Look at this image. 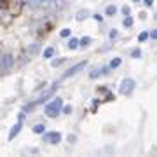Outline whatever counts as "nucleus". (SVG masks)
<instances>
[{
  "label": "nucleus",
  "instance_id": "1",
  "mask_svg": "<svg viewBox=\"0 0 157 157\" xmlns=\"http://www.w3.org/2000/svg\"><path fill=\"white\" fill-rule=\"evenodd\" d=\"M61 106H63V100L61 98H54L47 106H46V114L49 117H56L59 112H61Z\"/></svg>",
  "mask_w": 157,
  "mask_h": 157
},
{
  "label": "nucleus",
  "instance_id": "2",
  "mask_svg": "<svg viewBox=\"0 0 157 157\" xmlns=\"http://www.w3.org/2000/svg\"><path fill=\"white\" fill-rule=\"evenodd\" d=\"M12 65H14L12 54H4L2 58H0V73H5L7 70H11Z\"/></svg>",
  "mask_w": 157,
  "mask_h": 157
},
{
  "label": "nucleus",
  "instance_id": "3",
  "mask_svg": "<svg viewBox=\"0 0 157 157\" xmlns=\"http://www.w3.org/2000/svg\"><path fill=\"white\" fill-rule=\"evenodd\" d=\"M133 89H134V80L133 79H124L122 84H121V87H119V93L124 94V96H127V94L133 93Z\"/></svg>",
  "mask_w": 157,
  "mask_h": 157
},
{
  "label": "nucleus",
  "instance_id": "4",
  "mask_svg": "<svg viewBox=\"0 0 157 157\" xmlns=\"http://www.w3.org/2000/svg\"><path fill=\"white\" fill-rule=\"evenodd\" d=\"M86 66V61H80V63H77L75 66H72L70 70H66L65 73H63V79H68V77H72V75H75V73H79V70H82Z\"/></svg>",
  "mask_w": 157,
  "mask_h": 157
},
{
  "label": "nucleus",
  "instance_id": "5",
  "mask_svg": "<svg viewBox=\"0 0 157 157\" xmlns=\"http://www.w3.org/2000/svg\"><path fill=\"white\" fill-rule=\"evenodd\" d=\"M44 140L49 142V143H53V145H56V143H59V142H61V133H58V131L47 133L46 136H44Z\"/></svg>",
  "mask_w": 157,
  "mask_h": 157
},
{
  "label": "nucleus",
  "instance_id": "6",
  "mask_svg": "<svg viewBox=\"0 0 157 157\" xmlns=\"http://www.w3.org/2000/svg\"><path fill=\"white\" fill-rule=\"evenodd\" d=\"M21 127H23V122H21V119H19V122H18L16 126H12V129H11V133H9V140H14L16 134H19Z\"/></svg>",
  "mask_w": 157,
  "mask_h": 157
},
{
  "label": "nucleus",
  "instance_id": "7",
  "mask_svg": "<svg viewBox=\"0 0 157 157\" xmlns=\"http://www.w3.org/2000/svg\"><path fill=\"white\" fill-rule=\"evenodd\" d=\"M89 44H91V37H84L82 40H79V46H82V47L89 46Z\"/></svg>",
  "mask_w": 157,
  "mask_h": 157
},
{
  "label": "nucleus",
  "instance_id": "8",
  "mask_svg": "<svg viewBox=\"0 0 157 157\" xmlns=\"http://www.w3.org/2000/svg\"><path fill=\"white\" fill-rule=\"evenodd\" d=\"M46 131V126L44 124H37L35 127H33V133H37V134H40V133H44Z\"/></svg>",
  "mask_w": 157,
  "mask_h": 157
},
{
  "label": "nucleus",
  "instance_id": "9",
  "mask_svg": "<svg viewBox=\"0 0 157 157\" xmlns=\"http://www.w3.org/2000/svg\"><path fill=\"white\" fill-rule=\"evenodd\" d=\"M115 12H117V7L115 5H108L106 7V16H114Z\"/></svg>",
  "mask_w": 157,
  "mask_h": 157
},
{
  "label": "nucleus",
  "instance_id": "10",
  "mask_svg": "<svg viewBox=\"0 0 157 157\" xmlns=\"http://www.w3.org/2000/svg\"><path fill=\"white\" fill-rule=\"evenodd\" d=\"M68 47H70V49H77V47H79V40H77V38H70Z\"/></svg>",
  "mask_w": 157,
  "mask_h": 157
},
{
  "label": "nucleus",
  "instance_id": "11",
  "mask_svg": "<svg viewBox=\"0 0 157 157\" xmlns=\"http://www.w3.org/2000/svg\"><path fill=\"white\" fill-rule=\"evenodd\" d=\"M53 54H54V49L53 47H47L46 51H44V58H51Z\"/></svg>",
  "mask_w": 157,
  "mask_h": 157
},
{
  "label": "nucleus",
  "instance_id": "12",
  "mask_svg": "<svg viewBox=\"0 0 157 157\" xmlns=\"http://www.w3.org/2000/svg\"><path fill=\"white\" fill-rule=\"evenodd\" d=\"M119 65H121V58H115V59H112V63H110V68H117Z\"/></svg>",
  "mask_w": 157,
  "mask_h": 157
},
{
  "label": "nucleus",
  "instance_id": "13",
  "mask_svg": "<svg viewBox=\"0 0 157 157\" xmlns=\"http://www.w3.org/2000/svg\"><path fill=\"white\" fill-rule=\"evenodd\" d=\"M122 25H124V26H133V18H129V16H127V18H124Z\"/></svg>",
  "mask_w": 157,
  "mask_h": 157
},
{
  "label": "nucleus",
  "instance_id": "14",
  "mask_svg": "<svg viewBox=\"0 0 157 157\" xmlns=\"http://www.w3.org/2000/svg\"><path fill=\"white\" fill-rule=\"evenodd\" d=\"M84 18H87V11H80V12L77 14V19H79V21H82Z\"/></svg>",
  "mask_w": 157,
  "mask_h": 157
},
{
  "label": "nucleus",
  "instance_id": "15",
  "mask_svg": "<svg viewBox=\"0 0 157 157\" xmlns=\"http://www.w3.org/2000/svg\"><path fill=\"white\" fill-rule=\"evenodd\" d=\"M61 110H63V114H70V112H72V106L66 105V106H61Z\"/></svg>",
  "mask_w": 157,
  "mask_h": 157
},
{
  "label": "nucleus",
  "instance_id": "16",
  "mask_svg": "<svg viewBox=\"0 0 157 157\" xmlns=\"http://www.w3.org/2000/svg\"><path fill=\"white\" fill-rule=\"evenodd\" d=\"M147 37H148V33H145V32H143V33H140V35H138V40H140V42H143V40H147Z\"/></svg>",
  "mask_w": 157,
  "mask_h": 157
},
{
  "label": "nucleus",
  "instance_id": "17",
  "mask_svg": "<svg viewBox=\"0 0 157 157\" xmlns=\"http://www.w3.org/2000/svg\"><path fill=\"white\" fill-rule=\"evenodd\" d=\"M140 54H142V53H140V49H134V51L131 53V56H133V58H140Z\"/></svg>",
  "mask_w": 157,
  "mask_h": 157
},
{
  "label": "nucleus",
  "instance_id": "18",
  "mask_svg": "<svg viewBox=\"0 0 157 157\" xmlns=\"http://www.w3.org/2000/svg\"><path fill=\"white\" fill-rule=\"evenodd\" d=\"M68 35H70V30H68V28H65V30L61 32V37H68Z\"/></svg>",
  "mask_w": 157,
  "mask_h": 157
},
{
  "label": "nucleus",
  "instance_id": "19",
  "mask_svg": "<svg viewBox=\"0 0 157 157\" xmlns=\"http://www.w3.org/2000/svg\"><path fill=\"white\" fill-rule=\"evenodd\" d=\"M65 59H56V61H53V66H58V65H61Z\"/></svg>",
  "mask_w": 157,
  "mask_h": 157
},
{
  "label": "nucleus",
  "instance_id": "20",
  "mask_svg": "<svg viewBox=\"0 0 157 157\" xmlns=\"http://www.w3.org/2000/svg\"><path fill=\"white\" fill-rule=\"evenodd\" d=\"M115 37H117V32L112 30V32H110V38H115Z\"/></svg>",
  "mask_w": 157,
  "mask_h": 157
},
{
  "label": "nucleus",
  "instance_id": "21",
  "mask_svg": "<svg viewBox=\"0 0 157 157\" xmlns=\"http://www.w3.org/2000/svg\"><path fill=\"white\" fill-rule=\"evenodd\" d=\"M150 37H152V38H157V32H155V30H152V32H150Z\"/></svg>",
  "mask_w": 157,
  "mask_h": 157
},
{
  "label": "nucleus",
  "instance_id": "22",
  "mask_svg": "<svg viewBox=\"0 0 157 157\" xmlns=\"http://www.w3.org/2000/svg\"><path fill=\"white\" fill-rule=\"evenodd\" d=\"M122 11H124V14H126V16H129V7H127V5H126V7H124Z\"/></svg>",
  "mask_w": 157,
  "mask_h": 157
},
{
  "label": "nucleus",
  "instance_id": "23",
  "mask_svg": "<svg viewBox=\"0 0 157 157\" xmlns=\"http://www.w3.org/2000/svg\"><path fill=\"white\" fill-rule=\"evenodd\" d=\"M152 4H154V0H145V5H148V7H150Z\"/></svg>",
  "mask_w": 157,
  "mask_h": 157
},
{
  "label": "nucleus",
  "instance_id": "24",
  "mask_svg": "<svg viewBox=\"0 0 157 157\" xmlns=\"http://www.w3.org/2000/svg\"><path fill=\"white\" fill-rule=\"evenodd\" d=\"M33 2H47V0H33Z\"/></svg>",
  "mask_w": 157,
  "mask_h": 157
}]
</instances>
